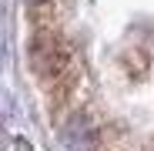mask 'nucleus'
I'll use <instances>...</instances> for the list:
<instances>
[{"instance_id":"obj_1","label":"nucleus","mask_w":154,"mask_h":151,"mask_svg":"<svg viewBox=\"0 0 154 151\" xmlns=\"http://www.w3.org/2000/svg\"><path fill=\"white\" fill-rule=\"evenodd\" d=\"M30 64L40 77L47 81H60L70 71V50L57 40V37H37L30 44Z\"/></svg>"},{"instance_id":"obj_2","label":"nucleus","mask_w":154,"mask_h":151,"mask_svg":"<svg viewBox=\"0 0 154 151\" xmlns=\"http://www.w3.org/2000/svg\"><path fill=\"white\" fill-rule=\"evenodd\" d=\"M64 138H67V144L74 148V151H91L94 148V128L84 121V118H74L67 128H64Z\"/></svg>"}]
</instances>
